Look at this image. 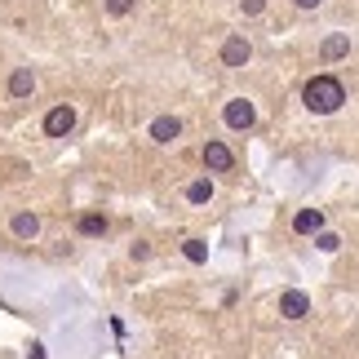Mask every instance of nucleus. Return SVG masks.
<instances>
[{"mask_svg": "<svg viewBox=\"0 0 359 359\" xmlns=\"http://www.w3.org/2000/svg\"><path fill=\"white\" fill-rule=\"evenodd\" d=\"M302 102H306L315 116H333L337 107L346 102V89H341L337 76H315V80H306V89H302Z\"/></svg>", "mask_w": 359, "mask_h": 359, "instance_id": "f257e3e1", "label": "nucleus"}, {"mask_svg": "<svg viewBox=\"0 0 359 359\" xmlns=\"http://www.w3.org/2000/svg\"><path fill=\"white\" fill-rule=\"evenodd\" d=\"M72 129H76V111H72V107H53V111L45 116V133L49 137H67Z\"/></svg>", "mask_w": 359, "mask_h": 359, "instance_id": "f03ea898", "label": "nucleus"}, {"mask_svg": "<svg viewBox=\"0 0 359 359\" xmlns=\"http://www.w3.org/2000/svg\"><path fill=\"white\" fill-rule=\"evenodd\" d=\"M280 315H284V320H306V315H311V297L297 293V288H288V293L280 297Z\"/></svg>", "mask_w": 359, "mask_h": 359, "instance_id": "7ed1b4c3", "label": "nucleus"}, {"mask_svg": "<svg viewBox=\"0 0 359 359\" xmlns=\"http://www.w3.org/2000/svg\"><path fill=\"white\" fill-rule=\"evenodd\" d=\"M226 124H231V129H248V124H253L257 120V111H253V102H248V98H236V102H226Z\"/></svg>", "mask_w": 359, "mask_h": 359, "instance_id": "20e7f679", "label": "nucleus"}, {"mask_svg": "<svg viewBox=\"0 0 359 359\" xmlns=\"http://www.w3.org/2000/svg\"><path fill=\"white\" fill-rule=\"evenodd\" d=\"M248 58H253V45H248L244 36H231L226 45H222V62H226V67H244Z\"/></svg>", "mask_w": 359, "mask_h": 359, "instance_id": "39448f33", "label": "nucleus"}, {"mask_svg": "<svg viewBox=\"0 0 359 359\" xmlns=\"http://www.w3.org/2000/svg\"><path fill=\"white\" fill-rule=\"evenodd\" d=\"M204 164H209L213 173H226L231 164H236V156H231L226 142H209V147H204Z\"/></svg>", "mask_w": 359, "mask_h": 359, "instance_id": "423d86ee", "label": "nucleus"}, {"mask_svg": "<svg viewBox=\"0 0 359 359\" xmlns=\"http://www.w3.org/2000/svg\"><path fill=\"white\" fill-rule=\"evenodd\" d=\"M293 231H297V236H315V231H324V213L320 209H302L293 217Z\"/></svg>", "mask_w": 359, "mask_h": 359, "instance_id": "0eeeda50", "label": "nucleus"}, {"mask_svg": "<svg viewBox=\"0 0 359 359\" xmlns=\"http://www.w3.org/2000/svg\"><path fill=\"white\" fill-rule=\"evenodd\" d=\"M177 133H182V124H177L173 116H160V120H151V137H156V142H173Z\"/></svg>", "mask_w": 359, "mask_h": 359, "instance_id": "6e6552de", "label": "nucleus"}, {"mask_svg": "<svg viewBox=\"0 0 359 359\" xmlns=\"http://www.w3.org/2000/svg\"><path fill=\"white\" fill-rule=\"evenodd\" d=\"M32 89H36V76L27 72V67H18V72L9 76V93H13V98H27Z\"/></svg>", "mask_w": 359, "mask_h": 359, "instance_id": "1a4fd4ad", "label": "nucleus"}, {"mask_svg": "<svg viewBox=\"0 0 359 359\" xmlns=\"http://www.w3.org/2000/svg\"><path fill=\"white\" fill-rule=\"evenodd\" d=\"M36 231H40V217L36 213H18V217H13V236H18V240H32Z\"/></svg>", "mask_w": 359, "mask_h": 359, "instance_id": "9d476101", "label": "nucleus"}, {"mask_svg": "<svg viewBox=\"0 0 359 359\" xmlns=\"http://www.w3.org/2000/svg\"><path fill=\"white\" fill-rule=\"evenodd\" d=\"M346 53H351V40H346V36H328V40H324V58H328V62L346 58Z\"/></svg>", "mask_w": 359, "mask_h": 359, "instance_id": "9b49d317", "label": "nucleus"}, {"mask_svg": "<svg viewBox=\"0 0 359 359\" xmlns=\"http://www.w3.org/2000/svg\"><path fill=\"white\" fill-rule=\"evenodd\" d=\"M187 200H191V204H204V200H213V182H209V177L191 182V187H187Z\"/></svg>", "mask_w": 359, "mask_h": 359, "instance_id": "f8f14e48", "label": "nucleus"}, {"mask_svg": "<svg viewBox=\"0 0 359 359\" xmlns=\"http://www.w3.org/2000/svg\"><path fill=\"white\" fill-rule=\"evenodd\" d=\"M182 253H187V262H209V244H204V240H187Z\"/></svg>", "mask_w": 359, "mask_h": 359, "instance_id": "ddd939ff", "label": "nucleus"}, {"mask_svg": "<svg viewBox=\"0 0 359 359\" xmlns=\"http://www.w3.org/2000/svg\"><path fill=\"white\" fill-rule=\"evenodd\" d=\"M80 231H85V236H102V231H107V217H98V213L80 217Z\"/></svg>", "mask_w": 359, "mask_h": 359, "instance_id": "4468645a", "label": "nucleus"}, {"mask_svg": "<svg viewBox=\"0 0 359 359\" xmlns=\"http://www.w3.org/2000/svg\"><path fill=\"white\" fill-rule=\"evenodd\" d=\"M315 244H320V248H324V253H337V248H341V240H337V236H328V231H324V236H320V240H315Z\"/></svg>", "mask_w": 359, "mask_h": 359, "instance_id": "2eb2a0df", "label": "nucleus"}, {"mask_svg": "<svg viewBox=\"0 0 359 359\" xmlns=\"http://www.w3.org/2000/svg\"><path fill=\"white\" fill-rule=\"evenodd\" d=\"M133 9V0H107V13H116V18H120V13H129Z\"/></svg>", "mask_w": 359, "mask_h": 359, "instance_id": "dca6fc26", "label": "nucleus"}, {"mask_svg": "<svg viewBox=\"0 0 359 359\" xmlns=\"http://www.w3.org/2000/svg\"><path fill=\"white\" fill-rule=\"evenodd\" d=\"M266 9V0H244V13H262Z\"/></svg>", "mask_w": 359, "mask_h": 359, "instance_id": "f3484780", "label": "nucleus"}, {"mask_svg": "<svg viewBox=\"0 0 359 359\" xmlns=\"http://www.w3.org/2000/svg\"><path fill=\"white\" fill-rule=\"evenodd\" d=\"M315 5H320V0H297V9H315Z\"/></svg>", "mask_w": 359, "mask_h": 359, "instance_id": "a211bd4d", "label": "nucleus"}]
</instances>
